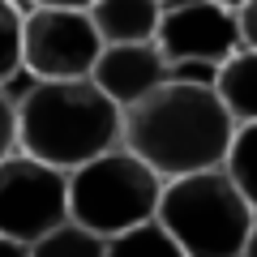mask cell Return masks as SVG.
Returning a JSON list of instances; mask_svg holds the SVG:
<instances>
[{
	"label": "cell",
	"instance_id": "1",
	"mask_svg": "<svg viewBox=\"0 0 257 257\" xmlns=\"http://www.w3.org/2000/svg\"><path fill=\"white\" fill-rule=\"evenodd\" d=\"M236 124L214 86L176 82L120 111V150L146 163L159 180L214 172L227 159Z\"/></svg>",
	"mask_w": 257,
	"mask_h": 257
},
{
	"label": "cell",
	"instance_id": "2",
	"mask_svg": "<svg viewBox=\"0 0 257 257\" xmlns=\"http://www.w3.org/2000/svg\"><path fill=\"white\" fill-rule=\"evenodd\" d=\"M120 146V107L90 82H30L18 94V150L56 172H77Z\"/></svg>",
	"mask_w": 257,
	"mask_h": 257
},
{
	"label": "cell",
	"instance_id": "3",
	"mask_svg": "<svg viewBox=\"0 0 257 257\" xmlns=\"http://www.w3.org/2000/svg\"><path fill=\"white\" fill-rule=\"evenodd\" d=\"M155 223L176 240L184 257H240L253 210L236 193L223 167L167 180L159 193Z\"/></svg>",
	"mask_w": 257,
	"mask_h": 257
},
{
	"label": "cell",
	"instance_id": "4",
	"mask_svg": "<svg viewBox=\"0 0 257 257\" xmlns=\"http://www.w3.org/2000/svg\"><path fill=\"white\" fill-rule=\"evenodd\" d=\"M69 180V223L99 240L124 236V231L155 223L163 180L128 150H107L94 163L64 176Z\"/></svg>",
	"mask_w": 257,
	"mask_h": 257
},
{
	"label": "cell",
	"instance_id": "5",
	"mask_svg": "<svg viewBox=\"0 0 257 257\" xmlns=\"http://www.w3.org/2000/svg\"><path fill=\"white\" fill-rule=\"evenodd\" d=\"M22 13V73L30 82H82L94 73L103 43L86 5H18Z\"/></svg>",
	"mask_w": 257,
	"mask_h": 257
},
{
	"label": "cell",
	"instance_id": "6",
	"mask_svg": "<svg viewBox=\"0 0 257 257\" xmlns=\"http://www.w3.org/2000/svg\"><path fill=\"white\" fill-rule=\"evenodd\" d=\"M69 223V180L47 163L18 155L0 159V236L39 244Z\"/></svg>",
	"mask_w": 257,
	"mask_h": 257
},
{
	"label": "cell",
	"instance_id": "7",
	"mask_svg": "<svg viewBox=\"0 0 257 257\" xmlns=\"http://www.w3.org/2000/svg\"><path fill=\"white\" fill-rule=\"evenodd\" d=\"M155 47L172 64H197V69H219L240 43V18L236 5H214V0H180V5H159V30Z\"/></svg>",
	"mask_w": 257,
	"mask_h": 257
},
{
	"label": "cell",
	"instance_id": "8",
	"mask_svg": "<svg viewBox=\"0 0 257 257\" xmlns=\"http://www.w3.org/2000/svg\"><path fill=\"white\" fill-rule=\"evenodd\" d=\"M90 82L124 111V107H133V103H142L146 94L163 90V86H176V82L214 86V69L172 64L155 43H138V47H103Z\"/></svg>",
	"mask_w": 257,
	"mask_h": 257
},
{
	"label": "cell",
	"instance_id": "9",
	"mask_svg": "<svg viewBox=\"0 0 257 257\" xmlns=\"http://www.w3.org/2000/svg\"><path fill=\"white\" fill-rule=\"evenodd\" d=\"M86 13H90V26L103 47L155 43V30H159L155 0H99V5H86Z\"/></svg>",
	"mask_w": 257,
	"mask_h": 257
},
{
	"label": "cell",
	"instance_id": "10",
	"mask_svg": "<svg viewBox=\"0 0 257 257\" xmlns=\"http://www.w3.org/2000/svg\"><path fill=\"white\" fill-rule=\"evenodd\" d=\"M214 94L231 124H257V52H236L227 64L214 69Z\"/></svg>",
	"mask_w": 257,
	"mask_h": 257
},
{
	"label": "cell",
	"instance_id": "11",
	"mask_svg": "<svg viewBox=\"0 0 257 257\" xmlns=\"http://www.w3.org/2000/svg\"><path fill=\"white\" fill-rule=\"evenodd\" d=\"M223 172L236 184V193L248 202V210L257 214V124L236 128V138L227 146V159H223Z\"/></svg>",
	"mask_w": 257,
	"mask_h": 257
},
{
	"label": "cell",
	"instance_id": "12",
	"mask_svg": "<svg viewBox=\"0 0 257 257\" xmlns=\"http://www.w3.org/2000/svg\"><path fill=\"white\" fill-rule=\"evenodd\" d=\"M103 257H184V253L159 223H142V227L124 231V236H111Z\"/></svg>",
	"mask_w": 257,
	"mask_h": 257
},
{
	"label": "cell",
	"instance_id": "13",
	"mask_svg": "<svg viewBox=\"0 0 257 257\" xmlns=\"http://www.w3.org/2000/svg\"><path fill=\"white\" fill-rule=\"evenodd\" d=\"M103 253H107V240L73 227V223H64L39 244H30V257H103Z\"/></svg>",
	"mask_w": 257,
	"mask_h": 257
},
{
	"label": "cell",
	"instance_id": "14",
	"mask_svg": "<svg viewBox=\"0 0 257 257\" xmlns=\"http://www.w3.org/2000/svg\"><path fill=\"white\" fill-rule=\"evenodd\" d=\"M22 73V13L18 5L0 0V90Z\"/></svg>",
	"mask_w": 257,
	"mask_h": 257
},
{
	"label": "cell",
	"instance_id": "15",
	"mask_svg": "<svg viewBox=\"0 0 257 257\" xmlns=\"http://www.w3.org/2000/svg\"><path fill=\"white\" fill-rule=\"evenodd\" d=\"M18 155V103L9 90H0V159Z\"/></svg>",
	"mask_w": 257,
	"mask_h": 257
},
{
	"label": "cell",
	"instance_id": "16",
	"mask_svg": "<svg viewBox=\"0 0 257 257\" xmlns=\"http://www.w3.org/2000/svg\"><path fill=\"white\" fill-rule=\"evenodd\" d=\"M236 18H240V43H244V52H257V0L236 5Z\"/></svg>",
	"mask_w": 257,
	"mask_h": 257
},
{
	"label": "cell",
	"instance_id": "17",
	"mask_svg": "<svg viewBox=\"0 0 257 257\" xmlns=\"http://www.w3.org/2000/svg\"><path fill=\"white\" fill-rule=\"evenodd\" d=\"M0 257H30V244H18V240L0 236Z\"/></svg>",
	"mask_w": 257,
	"mask_h": 257
},
{
	"label": "cell",
	"instance_id": "18",
	"mask_svg": "<svg viewBox=\"0 0 257 257\" xmlns=\"http://www.w3.org/2000/svg\"><path fill=\"white\" fill-rule=\"evenodd\" d=\"M240 257H257V214H253V227H248V240H244V253Z\"/></svg>",
	"mask_w": 257,
	"mask_h": 257
}]
</instances>
